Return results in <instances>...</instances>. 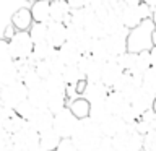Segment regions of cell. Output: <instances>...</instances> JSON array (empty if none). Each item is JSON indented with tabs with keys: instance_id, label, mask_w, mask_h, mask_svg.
Segmentation results:
<instances>
[{
	"instance_id": "7c38bea8",
	"label": "cell",
	"mask_w": 156,
	"mask_h": 151,
	"mask_svg": "<svg viewBox=\"0 0 156 151\" xmlns=\"http://www.w3.org/2000/svg\"><path fill=\"white\" fill-rule=\"evenodd\" d=\"M67 34L68 29L63 23L51 21L47 24V42L54 49H60L63 44H67Z\"/></svg>"
},
{
	"instance_id": "7a4b0ae2",
	"label": "cell",
	"mask_w": 156,
	"mask_h": 151,
	"mask_svg": "<svg viewBox=\"0 0 156 151\" xmlns=\"http://www.w3.org/2000/svg\"><path fill=\"white\" fill-rule=\"evenodd\" d=\"M154 23L153 19H145L136 28L130 29L129 37H127V52L140 54L145 51H151L154 47L153 44V33H154Z\"/></svg>"
},
{
	"instance_id": "e0dca14e",
	"label": "cell",
	"mask_w": 156,
	"mask_h": 151,
	"mask_svg": "<svg viewBox=\"0 0 156 151\" xmlns=\"http://www.w3.org/2000/svg\"><path fill=\"white\" fill-rule=\"evenodd\" d=\"M120 13L122 12L112 10V12L102 19V26H104L106 36H112V34H119V33L129 31V29L124 26V21H122V15Z\"/></svg>"
},
{
	"instance_id": "277c9868",
	"label": "cell",
	"mask_w": 156,
	"mask_h": 151,
	"mask_svg": "<svg viewBox=\"0 0 156 151\" xmlns=\"http://www.w3.org/2000/svg\"><path fill=\"white\" fill-rule=\"evenodd\" d=\"M120 15H122L124 26L130 31V29H133L138 24H141L145 19H150L151 15H153V8L148 7L143 2L138 5H125Z\"/></svg>"
},
{
	"instance_id": "c3c4849f",
	"label": "cell",
	"mask_w": 156,
	"mask_h": 151,
	"mask_svg": "<svg viewBox=\"0 0 156 151\" xmlns=\"http://www.w3.org/2000/svg\"><path fill=\"white\" fill-rule=\"evenodd\" d=\"M10 136H12V135H10L8 132L3 128V127H0V145H2V143H3V141L7 140V138H10Z\"/></svg>"
},
{
	"instance_id": "4316f807",
	"label": "cell",
	"mask_w": 156,
	"mask_h": 151,
	"mask_svg": "<svg viewBox=\"0 0 156 151\" xmlns=\"http://www.w3.org/2000/svg\"><path fill=\"white\" fill-rule=\"evenodd\" d=\"M151 68V55H150V51H145V52H140L136 54V60H135V67L132 70L130 75H135V76H141Z\"/></svg>"
},
{
	"instance_id": "1f68e13d",
	"label": "cell",
	"mask_w": 156,
	"mask_h": 151,
	"mask_svg": "<svg viewBox=\"0 0 156 151\" xmlns=\"http://www.w3.org/2000/svg\"><path fill=\"white\" fill-rule=\"evenodd\" d=\"M91 57L96 58V60H99L102 63H106L107 60H111V54L107 51L106 44H104V39H94V42H93V49H91Z\"/></svg>"
},
{
	"instance_id": "cb8c5ba5",
	"label": "cell",
	"mask_w": 156,
	"mask_h": 151,
	"mask_svg": "<svg viewBox=\"0 0 156 151\" xmlns=\"http://www.w3.org/2000/svg\"><path fill=\"white\" fill-rule=\"evenodd\" d=\"M68 109L73 115L76 117L78 120H85V119H90V111H91V104L88 102L83 96H80L78 99L68 102Z\"/></svg>"
},
{
	"instance_id": "484cf974",
	"label": "cell",
	"mask_w": 156,
	"mask_h": 151,
	"mask_svg": "<svg viewBox=\"0 0 156 151\" xmlns=\"http://www.w3.org/2000/svg\"><path fill=\"white\" fill-rule=\"evenodd\" d=\"M42 83L49 94H67V83L62 75H51Z\"/></svg>"
},
{
	"instance_id": "ba28073f",
	"label": "cell",
	"mask_w": 156,
	"mask_h": 151,
	"mask_svg": "<svg viewBox=\"0 0 156 151\" xmlns=\"http://www.w3.org/2000/svg\"><path fill=\"white\" fill-rule=\"evenodd\" d=\"M78 120L75 115L70 112V109H63L62 112H58L57 115H54V130L57 132V135L60 138H72L75 133L76 127H78Z\"/></svg>"
},
{
	"instance_id": "44dd1931",
	"label": "cell",
	"mask_w": 156,
	"mask_h": 151,
	"mask_svg": "<svg viewBox=\"0 0 156 151\" xmlns=\"http://www.w3.org/2000/svg\"><path fill=\"white\" fill-rule=\"evenodd\" d=\"M135 128L143 136H146L151 132H156V112L151 109L148 112H145L143 115H140L138 122L135 124Z\"/></svg>"
},
{
	"instance_id": "8fae6325",
	"label": "cell",
	"mask_w": 156,
	"mask_h": 151,
	"mask_svg": "<svg viewBox=\"0 0 156 151\" xmlns=\"http://www.w3.org/2000/svg\"><path fill=\"white\" fill-rule=\"evenodd\" d=\"M154 101H156V94H154V93L145 90V88L141 86L140 90L135 93L133 99L130 101V106L133 107L140 115H143L145 112H148V111L153 109Z\"/></svg>"
},
{
	"instance_id": "bcb514c9",
	"label": "cell",
	"mask_w": 156,
	"mask_h": 151,
	"mask_svg": "<svg viewBox=\"0 0 156 151\" xmlns=\"http://www.w3.org/2000/svg\"><path fill=\"white\" fill-rule=\"evenodd\" d=\"M67 3L72 10H81V8H90L91 0H67Z\"/></svg>"
},
{
	"instance_id": "f35d334b",
	"label": "cell",
	"mask_w": 156,
	"mask_h": 151,
	"mask_svg": "<svg viewBox=\"0 0 156 151\" xmlns=\"http://www.w3.org/2000/svg\"><path fill=\"white\" fill-rule=\"evenodd\" d=\"M135 60H136V54H132V52H125L117 57V62H119V65L125 73H132L135 67Z\"/></svg>"
},
{
	"instance_id": "681fc988",
	"label": "cell",
	"mask_w": 156,
	"mask_h": 151,
	"mask_svg": "<svg viewBox=\"0 0 156 151\" xmlns=\"http://www.w3.org/2000/svg\"><path fill=\"white\" fill-rule=\"evenodd\" d=\"M150 55H151V67L156 68V46L150 51Z\"/></svg>"
},
{
	"instance_id": "52a82bcc",
	"label": "cell",
	"mask_w": 156,
	"mask_h": 151,
	"mask_svg": "<svg viewBox=\"0 0 156 151\" xmlns=\"http://www.w3.org/2000/svg\"><path fill=\"white\" fill-rule=\"evenodd\" d=\"M28 94H29V90L24 86L23 81H20L16 85L2 88V91H0V102H2V106L8 107V109L16 111V107L21 102L28 101Z\"/></svg>"
},
{
	"instance_id": "ffe728a7",
	"label": "cell",
	"mask_w": 156,
	"mask_h": 151,
	"mask_svg": "<svg viewBox=\"0 0 156 151\" xmlns=\"http://www.w3.org/2000/svg\"><path fill=\"white\" fill-rule=\"evenodd\" d=\"M33 23H34V19H33L31 8L29 7H24L21 10H18V12L13 15V19H12V24L15 26L16 31H29V28L33 26Z\"/></svg>"
},
{
	"instance_id": "db71d44e",
	"label": "cell",
	"mask_w": 156,
	"mask_h": 151,
	"mask_svg": "<svg viewBox=\"0 0 156 151\" xmlns=\"http://www.w3.org/2000/svg\"><path fill=\"white\" fill-rule=\"evenodd\" d=\"M153 111L156 112V101H154V106H153Z\"/></svg>"
},
{
	"instance_id": "603a6c76",
	"label": "cell",
	"mask_w": 156,
	"mask_h": 151,
	"mask_svg": "<svg viewBox=\"0 0 156 151\" xmlns=\"http://www.w3.org/2000/svg\"><path fill=\"white\" fill-rule=\"evenodd\" d=\"M72 13L67 0H51V19L57 23H63L65 18Z\"/></svg>"
},
{
	"instance_id": "816d5d0a",
	"label": "cell",
	"mask_w": 156,
	"mask_h": 151,
	"mask_svg": "<svg viewBox=\"0 0 156 151\" xmlns=\"http://www.w3.org/2000/svg\"><path fill=\"white\" fill-rule=\"evenodd\" d=\"M151 19H153L154 26H156V8H153V15H151Z\"/></svg>"
},
{
	"instance_id": "e575fe53",
	"label": "cell",
	"mask_w": 156,
	"mask_h": 151,
	"mask_svg": "<svg viewBox=\"0 0 156 151\" xmlns=\"http://www.w3.org/2000/svg\"><path fill=\"white\" fill-rule=\"evenodd\" d=\"M29 36H31L34 46L47 41V24L46 23H33L29 28Z\"/></svg>"
},
{
	"instance_id": "30bf717a",
	"label": "cell",
	"mask_w": 156,
	"mask_h": 151,
	"mask_svg": "<svg viewBox=\"0 0 156 151\" xmlns=\"http://www.w3.org/2000/svg\"><path fill=\"white\" fill-rule=\"evenodd\" d=\"M124 73H125V72L122 70V67L119 65L117 57H112L111 60H107V62L104 63V67H102L101 83L112 91V90H114V86L117 85V81L122 78V75H124Z\"/></svg>"
},
{
	"instance_id": "7402d4cb",
	"label": "cell",
	"mask_w": 156,
	"mask_h": 151,
	"mask_svg": "<svg viewBox=\"0 0 156 151\" xmlns=\"http://www.w3.org/2000/svg\"><path fill=\"white\" fill-rule=\"evenodd\" d=\"M47 99H49V93L44 88V83L41 86L34 88V90H29L28 94V101L36 107L37 111H46L47 109Z\"/></svg>"
},
{
	"instance_id": "2e32d148",
	"label": "cell",
	"mask_w": 156,
	"mask_h": 151,
	"mask_svg": "<svg viewBox=\"0 0 156 151\" xmlns=\"http://www.w3.org/2000/svg\"><path fill=\"white\" fill-rule=\"evenodd\" d=\"M29 125L37 132L39 135L44 132H49L54 128V114L51 111H37L36 115L29 120Z\"/></svg>"
},
{
	"instance_id": "f546056e",
	"label": "cell",
	"mask_w": 156,
	"mask_h": 151,
	"mask_svg": "<svg viewBox=\"0 0 156 151\" xmlns=\"http://www.w3.org/2000/svg\"><path fill=\"white\" fill-rule=\"evenodd\" d=\"M60 51V55H62V60L65 63V67H70V65H78V62H80V57L81 54L76 51L75 47L72 46V44H63V46L58 49Z\"/></svg>"
},
{
	"instance_id": "f6af8a7d",
	"label": "cell",
	"mask_w": 156,
	"mask_h": 151,
	"mask_svg": "<svg viewBox=\"0 0 156 151\" xmlns=\"http://www.w3.org/2000/svg\"><path fill=\"white\" fill-rule=\"evenodd\" d=\"M13 114H15V111H12V109H8V107L0 104V127H3L5 124H7V122L13 117Z\"/></svg>"
},
{
	"instance_id": "7dc6e473",
	"label": "cell",
	"mask_w": 156,
	"mask_h": 151,
	"mask_svg": "<svg viewBox=\"0 0 156 151\" xmlns=\"http://www.w3.org/2000/svg\"><path fill=\"white\" fill-rule=\"evenodd\" d=\"M55 151H78V149H76V146H75L72 138H63Z\"/></svg>"
},
{
	"instance_id": "11a10c76",
	"label": "cell",
	"mask_w": 156,
	"mask_h": 151,
	"mask_svg": "<svg viewBox=\"0 0 156 151\" xmlns=\"http://www.w3.org/2000/svg\"><path fill=\"white\" fill-rule=\"evenodd\" d=\"M115 2H124V0H115Z\"/></svg>"
},
{
	"instance_id": "d4e9b609",
	"label": "cell",
	"mask_w": 156,
	"mask_h": 151,
	"mask_svg": "<svg viewBox=\"0 0 156 151\" xmlns=\"http://www.w3.org/2000/svg\"><path fill=\"white\" fill-rule=\"evenodd\" d=\"M23 81L21 75H20L16 65L13 63H10L8 67H5L2 72H0V86L5 88V86H12V85H16V83Z\"/></svg>"
},
{
	"instance_id": "ee69618b",
	"label": "cell",
	"mask_w": 156,
	"mask_h": 151,
	"mask_svg": "<svg viewBox=\"0 0 156 151\" xmlns=\"http://www.w3.org/2000/svg\"><path fill=\"white\" fill-rule=\"evenodd\" d=\"M143 151H156V132H151L145 136Z\"/></svg>"
},
{
	"instance_id": "d590c367",
	"label": "cell",
	"mask_w": 156,
	"mask_h": 151,
	"mask_svg": "<svg viewBox=\"0 0 156 151\" xmlns=\"http://www.w3.org/2000/svg\"><path fill=\"white\" fill-rule=\"evenodd\" d=\"M102 67H104V63L96 60V58H93L90 67H88L86 70V81L88 83H98L101 81L102 78Z\"/></svg>"
},
{
	"instance_id": "4fadbf2b",
	"label": "cell",
	"mask_w": 156,
	"mask_h": 151,
	"mask_svg": "<svg viewBox=\"0 0 156 151\" xmlns=\"http://www.w3.org/2000/svg\"><path fill=\"white\" fill-rule=\"evenodd\" d=\"M111 90L107 86H104L101 81L98 83H88L86 90L83 93V97L90 102V104H101V102H106L107 96H109Z\"/></svg>"
},
{
	"instance_id": "d6986e66",
	"label": "cell",
	"mask_w": 156,
	"mask_h": 151,
	"mask_svg": "<svg viewBox=\"0 0 156 151\" xmlns=\"http://www.w3.org/2000/svg\"><path fill=\"white\" fill-rule=\"evenodd\" d=\"M31 15L34 23H46L49 24L51 19V0H36L31 5Z\"/></svg>"
},
{
	"instance_id": "836d02e7",
	"label": "cell",
	"mask_w": 156,
	"mask_h": 151,
	"mask_svg": "<svg viewBox=\"0 0 156 151\" xmlns=\"http://www.w3.org/2000/svg\"><path fill=\"white\" fill-rule=\"evenodd\" d=\"M54 49L51 44H49L47 41L46 42H41V44H36L34 46V51H33V58L36 62H42V60H49V58L52 57V54H54Z\"/></svg>"
},
{
	"instance_id": "f1b7e54d",
	"label": "cell",
	"mask_w": 156,
	"mask_h": 151,
	"mask_svg": "<svg viewBox=\"0 0 156 151\" xmlns=\"http://www.w3.org/2000/svg\"><path fill=\"white\" fill-rule=\"evenodd\" d=\"M60 141H62V138L57 135V132L54 128L39 135V143H41V146L47 151H55L58 148V145H60Z\"/></svg>"
},
{
	"instance_id": "5b68a950",
	"label": "cell",
	"mask_w": 156,
	"mask_h": 151,
	"mask_svg": "<svg viewBox=\"0 0 156 151\" xmlns=\"http://www.w3.org/2000/svg\"><path fill=\"white\" fill-rule=\"evenodd\" d=\"M8 44L13 60H24L33 55L34 42L29 36V31H16L15 36L8 41Z\"/></svg>"
},
{
	"instance_id": "6f0895ef",
	"label": "cell",
	"mask_w": 156,
	"mask_h": 151,
	"mask_svg": "<svg viewBox=\"0 0 156 151\" xmlns=\"http://www.w3.org/2000/svg\"><path fill=\"white\" fill-rule=\"evenodd\" d=\"M34 2H36V0H34Z\"/></svg>"
},
{
	"instance_id": "3957f363",
	"label": "cell",
	"mask_w": 156,
	"mask_h": 151,
	"mask_svg": "<svg viewBox=\"0 0 156 151\" xmlns=\"http://www.w3.org/2000/svg\"><path fill=\"white\" fill-rule=\"evenodd\" d=\"M145 136L136 132L135 125H129L127 128L112 138L114 151H143Z\"/></svg>"
},
{
	"instance_id": "8d00e7d4",
	"label": "cell",
	"mask_w": 156,
	"mask_h": 151,
	"mask_svg": "<svg viewBox=\"0 0 156 151\" xmlns=\"http://www.w3.org/2000/svg\"><path fill=\"white\" fill-rule=\"evenodd\" d=\"M28 124H29L28 120H24L23 117H20V115L16 114V112H15L12 119H10V120L7 122V124L3 125V128L7 130L10 135H15V133H18L20 130H23V128H24V127H26Z\"/></svg>"
},
{
	"instance_id": "8992f818",
	"label": "cell",
	"mask_w": 156,
	"mask_h": 151,
	"mask_svg": "<svg viewBox=\"0 0 156 151\" xmlns=\"http://www.w3.org/2000/svg\"><path fill=\"white\" fill-rule=\"evenodd\" d=\"M34 0H0V39H3L7 28L12 24L13 15L24 7H29Z\"/></svg>"
},
{
	"instance_id": "60d3db41",
	"label": "cell",
	"mask_w": 156,
	"mask_h": 151,
	"mask_svg": "<svg viewBox=\"0 0 156 151\" xmlns=\"http://www.w3.org/2000/svg\"><path fill=\"white\" fill-rule=\"evenodd\" d=\"M23 83H24V86H26L28 90H34V88L42 85V78L37 75L36 68H34V70H31L29 73H26V75L23 76Z\"/></svg>"
},
{
	"instance_id": "f907efd6",
	"label": "cell",
	"mask_w": 156,
	"mask_h": 151,
	"mask_svg": "<svg viewBox=\"0 0 156 151\" xmlns=\"http://www.w3.org/2000/svg\"><path fill=\"white\" fill-rule=\"evenodd\" d=\"M143 3H146L148 7H151V8H156V0H141Z\"/></svg>"
},
{
	"instance_id": "ac0fdd59",
	"label": "cell",
	"mask_w": 156,
	"mask_h": 151,
	"mask_svg": "<svg viewBox=\"0 0 156 151\" xmlns=\"http://www.w3.org/2000/svg\"><path fill=\"white\" fill-rule=\"evenodd\" d=\"M106 106H107V109H109V112L112 115L122 117V115H124V112L129 109L130 102L127 101L120 93L111 91L109 96H107V99H106Z\"/></svg>"
},
{
	"instance_id": "d6a6232c",
	"label": "cell",
	"mask_w": 156,
	"mask_h": 151,
	"mask_svg": "<svg viewBox=\"0 0 156 151\" xmlns=\"http://www.w3.org/2000/svg\"><path fill=\"white\" fill-rule=\"evenodd\" d=\"M109 115H112L109 109H107L106 102H101V104H93L91 106V111H90V119L94 122V124L101 125Z\"/></svg>"
},
{
	"instance_id": "83f0119b",
	"label": "cell",
	"mask_w": 156,
	"mask_h": 151,
	"mask_svg": "<svg viewBox=\"0 0 156 151\" xmlns=\"http://www.w3.org/2000/svg\"><path fill=\"white\" fill-rule=\"evenodd\" d=\"M62 76H63V80H65L67 86H76L78 83H81V81L86 80V75L80 70V68H78V65L65 67V68H63V72H62Z\"/></svg>"
},
{
	"instance_id": "7bdbcfd3",
	"label": "cell",
	"mask_w": 156,
	"mask_h": 151,
	"mask_svg": "<svg viewBox=\"0 0 156 151\" xmlns=\"http://www.w3.org/2000/svg\"><path fill=\"white\" fill-rule=\"evenodd\" d=\"M36 72H37V75L42 78V81H44V80H47V78L51 76V75H54L52 65H51V62H49V60L37 62V63H36Z\"/></svg>"
},
{
	"instance_id": "74e56055",
	"label": "cell",
	"mask_w": 156,
	"mask_h": 151,
	"mask_svg": "<svg viewBox=\"0 0 156 151\" xmlns=\"http://www.w3.org/2000/svg\"><path fill=\"white\" fill-rule=\"evenodd\" d=\"M13 57L12 52H10V44L5 39H0V72L3 70L5 67H8L10 63H13Z\"/></svg>"
},
{
	"instance_id": "f5cc1de1",
	"label": "cell",
	"mask_w": 156,
	"mask_h": 151,
	"mask_svg": "<svg viewBox=\"0 0 156 151\" xmlns=\"http://www.w3.org/2000/svg\"><path fill=\"white\" fill-rule=\"evenodd\" d=\"M153 44L156 46V29H154V33H153Z\"/></svg>"
},
{
	"instance_id": "5bb4252c",
	"label": "cell",
	"mask_w": 156,
	"mask_h": 151,
	"mask_svg": "<svg viewBox=\"0 0 156 151\" xmlns=\"http://www.w3.org/2000/svg\"><path fill=\"white\" fill-rule=\"evenodd\" d=\"M129 33L130 31H124V33L104 37V44L111 54V57H119L127 52V37H129Z\"/></svg>"
},
{
	"instance_id": "9f6ffc18",
	"label": "cell",
	"mask_w": 156,
	"mask_h": 151,
	"mask_svg": "<svg viewBox=\"0 0 156 151\" xmlns=\"http://www.w3.org/2000/svg\"><path fill=\"white\" fill-rule=\"evenodd\" d=\"M0 91H2V86H0ZM0 104H2V102H0Z\"/></svg>"
},
{
	"instance_id": "9c48e42d",
	"label": "cell",
	"mask_w": 156,
	"mask_h": 151,
	"mask_svg": "<svg viewBox=\"0 0 156 151\" xmlns=\"http://www.w3.org/2000/svg\"><path fill=\"white\" fill-rule=\"evenodd\" d=\"M12 140L15 143V151H34L36 146H39V133L31 125H26L18 133L12 135Z\"/></svg>"
},
{
	"instance_id": "6da1fadb",
	"label": "cell",
	"mask_w": 156,
	"mask_h": 151,
	"mask_svg": "<svg viewBox=\"0 0 156 151\" xmlns=\"http://www.w3.org/2000/svg\"><path fill=\"white\" fill-rule=\"evenodd\" d=\"M102 138L104 136H102L99 125L94 124L91 119L78 122V127L72 136L78 151H96Z\"/></svg>"
},
{
	"instance_id": "ab89813d",
	"label": "cell",
	"mask_w": 156,
	"mask_h": 151,
	"mask_svg": "<svg viewBox=\"0 0 156 151\" xmlns=\"http://www.w3.org/2000/svg\"><path fill=\"white\" fill-rule=\"evenodd\" d=\"M15 112H16L20 117H23L24 120H28V122H29L34 115H36L37 109H36V107H34L29 101H24V102H21V104L16 107V111H15Z\"/></svg>"
},
{
	"instance_id": "b9f144b4",
	"label": "cell",
	"mask_w": 156,
	"mask_h": 151,
	"mask_svg": "<svg viewBox=\"0 0 156 151\" xmlns=\"http://www.w3.org/2000/svg\"><path fill=\"white\" fill-rule=\"evenodd\" d=\"M143 88L156 94V68L151 67L143 75Z\"/></svg>"
},
{
	"instance_id": "4dcf8cb0",
	"label": "cell",
	"mask_w": 156,
	"mask_h": 151,
	"mask_svg": "<svg viewBox=\"0 0 156 151\" xmlns=\"http://www.w3.org/2000/svg\"><path fill=\"white\" fill-rule=\"evenodd\" d=\"M67 106H68L67 94H49L47 111H51L54 115H57L58 112H62L63 109H67Z\"/></svg>"
},
{
	"instance_id": "9a60e30c",
	"label": "cell",
	"mask_w": 156,
	"mask_h": 151,
	"mask_svg": "<svg viewBox=\"0 0 156 151\" xmlns=\"http://www.w3.org/2000/svg\"><path fill=\"white\" fill-rule=\"evenodd\" d=\"M127 127H129V124H125L122 117L109 115V117H107V119L99 125V128H101V132H102V136H106V138H114V136H117L119 133H122V132H124Z\"/></svg>"
}]
</instances>
